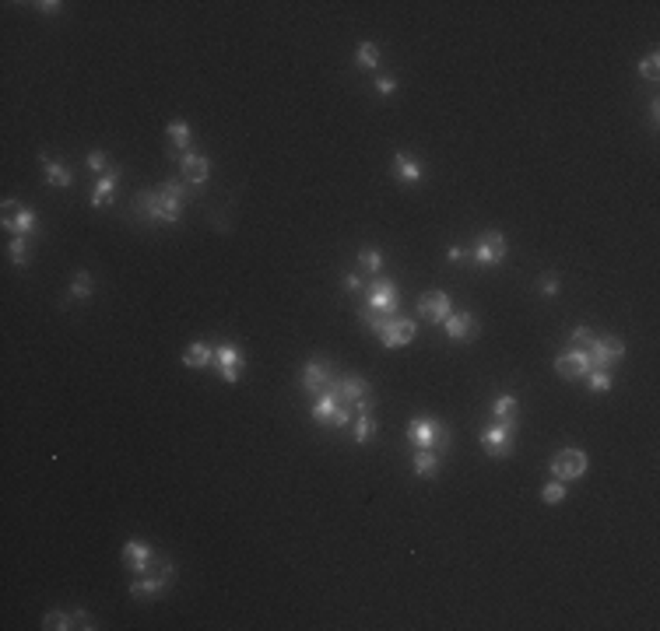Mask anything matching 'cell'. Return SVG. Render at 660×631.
Returning <instances> with one entry per match:
<instances>
[{
  "label": "cell",
  "mask_w": 660,
  "mask_h": 631,
  "mask_svg": "<svg viewBox=\"0 0 660 631\" xmlns=\"http://www.w3.org/2000/svg\"><path fill=\"white\" fill-rule=\"evenodd\" d=\"M408 439H411L418 449H432V453H439V446L446 449L450 432H446L436 417H411V424H408Z\"/></svg>",
  "instance_id": "obj_1"
},
{
  "label": "cell",
  "mask_w": 660,
  "mask_h": 631,
  "mask_svg": "<svg viewBox=\"0 0 660 631\" xmlns=\"http://www.w3.org/2000/svg\"><path fill=\"white\" fill-rule=\"evenodd\" d=\"M302 390L309 393V397H320V393H327V390H334V383H337V375H334V365L330 361H323V358H313L305 368H302Z\"/></svg>",
  "instance_id": "obj_2"
},
{
  "label": "cell",
  "mask_w": 660,
  "mask_h": 631,
  "mask_svg": "<svg viewBox=\"0 0 660 631\" xmlns=\"http://www.w3.org/2000/svg\"><path fill=\"white\" fill-rule=\"evenodd\" d=\"M513 432H516L513 421H495V424H488V428L481 432V446H485V453L495 456V459H506L509 453H513Z\"/></svg>",
  "instance_id": "obj_3"
},
{
  "label": "cell",
  "mask_w": 660,
  "mask_h": 631,
  "mask_svg": "<svg viewBox=\"0 0 660 631\" xmlns=\"http://www.w3.org/2000/svg\"><path fill=\"white\" fill-rule=\"evenodd\" d=\"M587 354H590V372H611V365L625 354V344L622 337H594Z\"/></svg>",
  "instance_id": "obj_4"
},
{
  "label": "cell",
  "mask_w": 660,
  "mask_h": 631,
  "mask_svg": "<svg viewBox=\"0 0 660 631\" xmlns=\"http://www.w3.org/2000/svg\"><path fill=\"white\" fill-rule=\"evenodd\" d=\"M587 466H590V459H587L583 449H562V453H555V459H551V473H555V481L583 477Z\"/></svg>",
  "instance_id": "obj_5"
},
{
  "label": "cell",
  "mask_w": 660,
  "mask_h": 631,
  "mask_svg": "<svg viewBox=\"0 0 660 631\" xmlns=\"http://www.w3.org/2000/svg\"><path fill=\"white\" fill-rule=\"evenodd\" d=\"M502 260H506V238H502V231H485L478 238V246H475V263L478 267H495Z\"/></svg>",
  "instance_id": "obj_6"
},
{
  "label": "cell",
  "mask_w": 660,
  "mask_h": 631,
  "mask_svg": "<svg viewBox=\"0 0 660 631\" xmlns=\"http://www.w3.org/2000/svg\"><path fill=\"white\" fill-rule=\"evenodd\" d=\"M369 305L376 309V312H386V316H397V285L386 278H376L372 281V287H369Z\"/></svg>",
  "instance_id": "obj_7"
},
{
  "label": "cell",
  "mask_w": 660,
  "mask_h": 631,
  "mask_svg": "<svg viewBox=\"0 0 660 631\" xmlns=\"http://www.w3.org/2000/svg\"><path fill=\"white\" fill-rule=\"evenodd\" d=\"M418 312L428 319V323H446V316L453 312L450 295H443V291H425L418 298Z\"/></svg>",
  "instance_id": "obj_8"
},
{
  "label": "cell",
  "mask_w": 660,
  "mask_h": 631,
  "mask_svg": "<svg viewBox=\"0 0 660 631\" xmlns=\"http://www.w3.org/2000/svg\"><path fill=\"white\" fill-rule=\"evenodd\" d=\"M555 372L562 375V379H583V375H590V354L587 351H566L558 361H555Z\"/></svg>",
  "instance_id": "obj_9"
},
{
  "label": "cell",
  "mask_w": 660,
  "mask_h": 631,
  "mask_svg": "<svg viewBox=\"0 0 660 631\" xmlns=\"http://www.w3.org/2000/svg\"><path fill=\"white\" fill-rule=\"evenodd\" d=\"M415 334H418V327L411 323V319H390L383 330H379V341L386 347H404L415 341Z\"/></svg>",
  "instance_id": "obj_10"
},
{
  "label": "cell",
  "mask_w": 660,
  "mask_h": 631,
  "mask_svg": "<svg viewBox=\"0 0 660 631\" xmlns=\"http://www.w3.org/2000/svg\"><path fill=\"white\" fill-rule=\"evenodd\" d=\"M123 561H126L130 572L144 575L151 565H155V551H151L148 544H141V540H126V547H123Z\"/></svg>",
  "instance_id": "obj_11"
},
{
  "label": "cell",
  "mask_w": 660,
  "mask_h": 631,
  "mask_svg": "<svg viewBox=\"0 0 660 631\" xmlns=\"http://www.w3.org/2000/svg\"><path fill=\"white\" fill-rule=\"evenodd\" d=\"M334 397L345 407H359L362 400H369V383L365 379H337L334 383Z\"/></svg>",
  "instance_id": "obj_12"
},
{
  "label": "cell",
  "mask_w": 660,
  "mask_h": 631,
  "mask_svg": "<svg viewBox=\"0 0 660 631\" xmlns=\"http://www.w3.org/2000/svg\"><path fill=\"white\" fill-rule=\"evenodd\" d=\"M134 211L144 218V221H166V200H162V190H144L134 204Z\"/></svg>",
  "instance_id": "obj_13"
},
{
  "label": "cell",
  "mask_w": 660,
  "mask_h": 631,
  "mask_svg": "<svg viewBox=\"0 0 660 631\" xmlns=\"http://www.w3.org/2000/svg\"><path fill=\"white\" fill-rule=\"evenodd\" d=\"M443 327H446V337L450 341H467V337L478 334V319L471 312H450Z\"/></svg>",
  "instance_id": "obj_14"
},
{
  "label": "cell",
  "mask_w": 660,
  "mask_h": 631,
  "mask_svg": "<svg viewBox=\"0 0 660 631\" xmlns=\"http://www.w3.org/2000/svg\"><path fill=\"white\" fill-rule=\"evenodd\" d=\"M239 365H242V354L236 344H218V372L225 383H236L239 379Z\"/></svg>",
  "instance_id": "obj_15"
},
{
  "label": "cell",
  "mask_w": 660,
  "mask_h": 631,
  "mask_svg": "<svg viewBox=\"0 0 660 631\" xmlns=\"http://www.w3.org/2000/svg\"><path fill=\"white\" fill-rule=\"evenodd\" d=\"M183 197H186V190H183V182H176V179L162 186V200H166V221H169V225H173V221H180Z\"/></svg>",
  "instance_id": "obj_16"
},
{
  "label": "cell",
  "mask_w": 660,
  "mask_h": 631,
  "mask_svg": "<svg viewBox=\"0 0 660 631\" xmlns=\"http://www.w3.org/2000/svg\"><path fill=\"white\" fill-rule=\"evenodd\" d=\"M183 175H186V182H193V186H200L204 179H207V172H211V162L204 158V155H183Z\"/></svg>",
  "instance_id": "obj_17"
},
{
  "label": "cell",
  "mask_w": 660,
  "mask_h": 631,
  "mask_svg": "<svg viewBox=\"0 0 660 631\" xmlns=\"http://www.w3.org/2000/svg\"><path fill=\"white\" fill-rule=\"evenodd\" d=\"M439 466H443V456L432 453V449H418V453L411 456V470H415L418 477H436Z\"/></svg>",
  "instance_id": "obj_18"
},
{
  "label": "cell",
  "mask_w": 660,
  "mask_h": 631,
  "mask_svg": "<svg viewBox=\"0 0 660 631\" xmlns=\"http://www.w3.org/2000/svg\"><path fill=\"white\" fill-rule=\"evenodd\" d=\"M117 179H120V169H109V172L99 179V186H95V193H92V207H106V204H113Z\"/></svg>",
  "instance_id": "obj_19"
},
{
  "label": "cell",
  "mask_w": 660,
  "mask_h": 631,
  "mask_svg": "<svg viewBox=\"0 0 660 631\" xmlns=\"http://www.w3.org/2000/svg\"><path fill=\"white\" fill-rule=\"evenodd\" d=\"M166 589H169V575H166V578H141V582L130 586V596H137V600H151V596H162Z\"/></svg>",
  "instance_id": "obj_20"
},
{
  "label": "cell",
  "mask_w": 660,
  "mask_h": 631,
  "mask_svg": "<svg viewBox=\"0 0 660 631\" xmlns=\"http://www.w3.org/2000/svg\"><path fill=\"white\" fill-rule=\"evenodd\" d=\"M211 361H215V354H211V344H204V341H193L183 354V365H190V368H207Z\"/></svg>",
  "instance_id": "obj_21"
},
{
  "label": "cell",
  "mask_w": 660,
  "mask_h": 631,
  "mask_svg": "<svg viewBox=\"0 0 660 631\" xmlns=\"http://www.w3.org/2000/svg\"><path fill=\"white\" fill-rule=\"evenodd\" d=\"M39 162H43V169H46V182L50 186H70L74 182V175H70V169L67 165H60V162H50V155H39Z\"/></svg>",
  "instance_id": "obj_22"
},
{
  "label": "cell",
  "mask_w": 660,
  "mask_h": 631,
  "mask_svg": "<svg viewBox=\"0 0 660 631\" xmlns=\"http://www.w3.org/2000/svg\"><path fill=\"white\" fill-rule=\"evenodd\" d=\"M337 407H341V403H337V397H334V390L320 393L316 403H313V421H323V424H327V421L337 414Z\"/></svg>",
  "instance_id": "obj_23"
},
{
  "label": "cell",
  "mask_w": 660,
  "mask_h": 631,
  "mask_svg": "<svg viewBox=\"0 0 660 631\" xmlns=\"http://www.w3.org/2000/svg\"><path fill=\"white\" fill-rule=\"evenodd\" d=\"M36 225H39V221H36V214H32V211H25V207H21L14 218H4V229H11L14 235H21V238H25L28 231H36Z\"/></svg>",
  "instance_id": "obj_24"
},
{
  "label": "cell",
  "mask_w": 660,
  "mask_h": 631,
  "mask_svg": "<svg viewBox=\"0 0 660 631\" xmlns=\"http://www.w3.org/2000/svg\"><path fill=\"white\" fill-rule=\"evenodd\" d=\"M394 165H397V179H401V182H421L418 162H411L404 151H397V155H394Z\"/></svg>",
  "instance_id": "obj_25"
},
{
  "label": "cell",
  "mask_w": 660,
  "mask_h": 631,
  "mask_svg": "<svg viewBox=\"0 0 660 631\" xmlns=\"http://www.w3.org/2000/svg\"><path fill=\"white\" fill-rule=\"evenodd\" d=\"M492 414H495V421H513V414H516V397H509V393L495 397V403H492Z\"/></svg>",
  "instance_id": "obj_26"
},
{
  "label": "cell",
  "mask_w": 660,
  "mask_h": 631,
  "mask_svg": "<svg viewBox=\"0 0 660 631\" xmlns=\"http://www.w3.org/2000/svg\"><path fill=\"white\" fill-rule=\"evenodd\" d=\"M169 137H173V151H186L190 148V126L183 119L169 123Z\"/></svg>",
  "instance_id": "obj_27"
},
{
  "label": "cell",
  "mask_w": 660,
  "mask_h": 631,
  "mask_svg": "<svg viewBox=\"0 0 660 631\" xmlns=\"http://www.w3.org/2000/svg\"><path fill=\"white\" fill-rule=\"evenodd\" d=\"M359 316H362V323H365L369 330H376V334H379V330H383V327L390 323V316H386V312H376L372 305H365V309H362Z\"/></svg>",
  "instance_id": "obj_28"
},
{
  "label": "cell",
  "mask_w": 660,
  "mask_h": 631,
  "mask_svg": "<svg viewBox=\"0 0 660 631\" xmlns=\"http://www.w3.org/2000/svg\"><path fill=\"white\" fill-rule=\"evenodd\" d=\"M352 435H355V442H359V446H362V442H369V439L376 435V421H372L369 414H359V421H355V432H352Z\"/></svg>",
  "instance_id": "obj_29"
},
{
  "label": "cell",
  "mask_w": 660,
  "mask_h": 631,
  "mask_svg": "<svg viewBox=\"0 0 660 631\" xmlns=\"http://www.w3.org/2000/svg\"><path fill=\"white\" fill-rule=\"evenodd\" d=\"M70 625H74V614H60V610H50L43 618V628H50V631H63V628H70Z\"/></svg>",
  "instance_id": "obj_30"
},
{
  "label": "cell",
  "mask_w": 660,
  "mask_h": 631,
  "mask_svg": "<svg viewBox=\"0 0 660 631\" xmlns=\"http://www.w3.org/2000/svg\"><path fill=\"white\" fill-rule=\"evenodd\" d=\"M70 295H74V298H88V295H92V274L77 270L74 281H70Z\"/></svg>",
  "instance_id": "obj_31"
},
{
  "label": "cell",
  "mask_w": 660,
  "mask_h": 631,
  "mask_svg": "<svg viewBox=\"0 0 660 631\" xmlns=\"http://www.w3.org/2000/svg\"><path fill=\"white\" fill-rule=\"evenodd\" d=\"M355 60H359V67H376L379 63V46L376 43H362Z\"/></svg>",
  "instance_id": "obj_32"
},
{
  "label": "cell",
  "mask_w": 660,
  "mask_h": 631,
  "mask_svg": "<svg viewBox=\"0 0 660 631\" xmlns=\"http://www.w3.org/2000/svg\"><path fill=\"white\" fill-rule=\"evenodd\" d=\"M359 263L369 270V274H379V267H383V253H379V249H362Z\"/></svg>",
  "instance_id": "obj_33"
},
{
  "label": "cell",
  "mask_w": 660,
  "mask_h": 631,
  "mask_svg": "<svg viewBox=\"0 0 660 631\" xmlns=\"http://www.w3.org/2000/svg\"><path fill=\"white\" fill-rule=\"evenodd\" d=\"M541 498H544L548 505H558V502L566 498V484H558V481H551V484H544V491H541Z\"/></svg>",
  "instance_id": "obj_34"
},
{
  "label": "cell",
  "mask_w": 660,
  "mask_h": 631,
  "mask_svg": "<svg viewBox=\"0 0 660 631\" xmlns=\"http://www.w3.org/2000/svg\"><path fill=\"white\" fill-rule=\"evenodd\" d=\"M7 253H11V260H14L18 267H25V263H28V246H25V238H21V235L11 242V249H7Z\"/></svg>",
  "instance_id": "obj_35"
},
{
  "label": "cell",
  "mask_w": 660,
  "mask_h": 631,
  "mask_svg": "<svg viewBox=\"0 0 660 631\" xmlns=\"http://www.w3.org/2000/svg\"><path fill=\"white\" fill-rule=\"evenodd\" d=\"M587 379H590V390L594 393H607L611 390V372H590Z\"/></svg>",
  "instance_id": "obj_36"
},
{
  "label": "cell",
  "mask_w": 660,
  "mask_h": 631,
  "mask_svg": "<svg viewBox=\"0 0 660 631\" xmlns=\"http://www.w3.org/2000/svg\"><path fill=\"white\" fill-rule=\"evenodd\" d=\"M657 63H660V57H657V53H650V57H647L643 63H639V74H643L647 81H657V74H660V67H657Z\"/></svg>",
  "instance_id": "obj_37"
},
{
  "label": "cell",
  "mask_w": 660,
  "mask_h": 631,
  "mask_svg": "<svg viewBox=\"0 0 660 631\" xmlns=\"http://www.w3.org/2000/svg\"><path fill=\"white\" fill-rule=\"evenodd\" d=\"M538 291L544 298H555V295H558V278H555V274H544L538 281Z\"/></svg>",
  "instance_id": "obj_38"
},
{
  "label": "cell",
  "mask_w": 660,
  "mask_h": 631,
  "mask_svg": "<svg viewBox=\"0 0 660 631\" xmlns=\"http://www.w3.org/2000/svg\"><path fill=\"white\" fill-rule=\"evenodd\" d=\"M569 344H576V351H580V347H590V344H594V334H590L587 327H580V330H573Z\"/></svg>",
  "instance_id": "obj_39"
},
{
  "label": "cell",
  "mask_w": 660,
  "mask_h": 631,
  "mask_svg": "<svg viewBox=\"0 0 660 631\" xmlns=\"http://www.w3.org/2000/svg\"><path fill=\"white\" fill-rule=\"evenodd\" d=\"M330 424H337V428H345V424H352V407H345V403H341V407H337V414L330 417Z\"/></svg>",
  "instance_id": "obj_40"
},
{
  "label": "cell",
  "mask_w": 660,
  "mask_h": 631,
  "mask_svg": "<svg viewBox=\"0 0 660 631\" xmlns=\"http://www.w3.org/2000/svg\"><path fill=\"white\" fill-rule=\"evenodd\" d=\"M88 169L106 172V155H102V151H92V155H88Z\"/></svg>",
  "instance_id": "obj_41"
},
{
  "label": "cell",
  "mask_w": 660,
  "mask_h": 631,
  "mask_svg": "<svg viewBox=\"0 0 660 631\" xmlns=\"http://www.w3.org/2000/svg\"><path fill=\"white\" fill-rule=\"evenodd\" d=\"M394 88H397V84H394L390 77H379V81H376V92H379V95H394Z\"/></svg>",
  "instance_id": "obj_42"
},
{
  "label": "cell",
  "mask_w": 660,
  "mask_h": 631,
  "mask_svg": "<svg viewBox=\"0 0 660 631\" xmlns=\"http://www.w3.org/2000/svg\"><path fill=\"white\" fill-rule=\"evenodd\" d=\"M74 625H77V628H95V625H92V618H88L85 610H77V614H74Z\"/></svg>",
  "instance_id": "obj_43"
},
{
  "label": "cell",
  "mask_w": 660,
  "mask_h": 631,
  "mask_svg": "<svg viewBox=\"0 0 660 631\" xmlns=\"http://www.w3.org/2000/svg\"><path fill=\"white\" fill-rule=\"evenodd\" d=\"M464 256H467V253H464L460 246H450V263H464Z\"/></svg>",
  "instance_id": "obj_44"
},
{
  "label": "cell",
  "mask_w": 660,
  "mask_h": 631,
  "mask_svg": "<svg viewBox=\"0 0 660 631\" xmlns=\"http://www.w3.org/2000/svg\"><path fill=\"white\" fill-rule=\"evenodd\" d=\"M345 287H348V291H359V287H362V281H359V278H355V274H348V278H345Z\"/></svg>",
  "instance_id": "obj_45"
},
{
  "label": "cell",
  "mask_w": 660,
  "mask_h": 631,
  "mask_svg": "<svg viewBox=\"0 0 660 631\" xmlns=\"http://www.w3.org/2000/svg\"><path fill=\"white\" fill-rule=\"evenodd\" d=\"M39 7H43L46 14H57V11H60V4H57V0H46V4H39Z\"/></svg>",
  "instance_id": "obj_46"
}]
</instances>
